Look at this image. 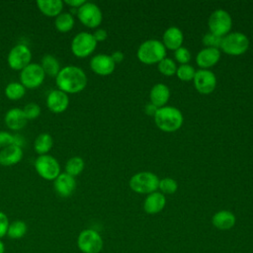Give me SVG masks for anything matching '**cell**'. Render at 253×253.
Returning <instances> with one entry per match:
<instances>
[{"instance_id":"cell-24","label":"cell","mask_w":253,"mask_h":253,"mask_svg":"<svg viewBox=\"0 0 253 253\" xmlns=\"http://www.w3.org/2000/svg\"><path fill=\"white\" fill-rule=\"evenodd\" d=\"M36 4L39 10L47 17H57L63 8L61 0H38Z\"/></svg>"},{"instance_id":"cell-25","label":"cell","mask_w":253,"mask_h":253,"mask_svg":"<svg viewBox=\"0 0 253 253\" xmlns=\"http://www.w3.org/2000/svg\"><path fill=\"white\" fill-rule=\"evenodd\" d=\"M52 145H53V138L47 132L40 133L34 141V149L39 155L48 154L49 150L52 148Z\"/></svg>"},{"instance_id":"cell-30","label":"cell","mask_w":253,"mask_h":253,"mask_svg":"<svg viewBox=\"0 0 253 253\" xmlns=\"http://www.w3.org/2000/svg\"><path fill=\"white\" fill-rule=\"evenodd\" d=\"M28 226L23 220H14L9 224L7 235L11 239H20L27 233Z\"/></svg>"},{"instance_id":"cell-31","label":"cell","mask_w":253,"mask_h":253,"mask_svg":"<svg viewBox=\"0 0 253 253\" xmlns=\"http://www.w3.org/2000/svg\"><path fill=\"white\" fill-rule=\"evenodd\" d=\"M157 64H158V66H157L158 70L161 74H163L165 76H172V75L176 74L177 65L173 59L165 57Z\"/></svg>"},{"instance_id":"cell-6","label":"cell","mask_w":253,"mask_h":253,"mask_svg":"<svg viewBox=\"0 0 253 253\" xmlns=\"http://www.w3.org/2000/svg\"><path fill=\"white\" fill-rule=\"evenodd\" d=\"M35 169L40 177L47 181H53L61 173L59 162L49 154L39 155L35 161Z\"/></svg>"},{"instance_id":"cell-4","label":"cell","mask_w":253,"mask_h":253,"mask_svg":"<svg viewBox=\"0 0 253 253\" xmlns=\"http://www.w3.org/2000/svg\"><path fill=\"white\" fill-rule=\"evenodd\" d=\"M248 37L240 32H232L222 37L219 48L229 55H240L249 48Z\"/></svg>"},{"instance_id":"cell-8","label":"cell","mask_w":253,"mask_h":253,"mask_svg":"<svg viewBox=\"0 0 253 253\" xmlns=\"http://www.w3.org/2000/svg\"><path fill=\"white\" fill-rule=\"evenodd\" d=\"M77 246L83 253H100L104 242L99 232L94 229H83L77 237Z\"/></svg>"},{"instance_id":"cell-32","label":"cell","mask_w":253,"mask_h":253,"mask_svg":"<svg viewBox=\"0 0 253 253\" xmlns=\"http://www.w3.org/2000/svg\"><path fill=\"white\" fill-rule=\"evenodd\" d=\"M196 74L195 68L190 64H180L177 67L176 75L182 81H191L194 79Z\"/></svg>"},{"instance_id":"cell-36","label":"cell","mask_w":253,"mask_h":253,"mask_svg":"<svg viewBox=\"0 0 253 253\" xmlns=\"http://www.w3.org/2000/svg\"><path fill=\"white\" fill-rule=\"evenodd\" d=\"M174 56H175V59L180 64H188L189 61L191 60V52L185 46H181L178 49H176Z\"/></svg>"},{"instance_id":"cell-39","label":"cell","mask_w":253,"mask_h":253,"mask_svg":"<svg viewBox=\"0 0 253 253\" xmlns=\"http://www.w3.org/2000/svg\"><path fill=\"white\" fill-rule=\"evenodd\" d=\"M93 37L95 38L96 42H104L107 37H108V33L106 30L104 29H97L94 33H93Z\"/></svg>"},{"instance_id":"cell-27","label":"cell","mask_w":253,"mask_h":253,"mask_svg":"<svg viewBox=\"0 0 253 253\" xmlns=\"http://www.w3.org/2000/svg\"><path fill=\"white\" fill-rule=\"evenodd\" d=\"M74 18L68 12H61L54 20V26L60 33H68L74 27Z\"/></svg>"},{"instance_id":"cell-23","label":"cell","mask_w":253,"mask_h":253,"mask_svg":"<svg viewBox=\"0 0 253 253\" xmlns=\"http://www.w3.org/2000/svg\"><path fill=\"white\" fill-rule=\"evenodd\" d=\"M236 217L233 212L227 210L216 211L211 217L212 225L219 230H228L235 225Z\"/></svg>"},{"instance_id":"cell-15","label":"cell","mask_w":253,"mask_h":253,"mask_svg":"<svg viewBox=\"0 0 253 253\" xmlns=\"http://www.w3.org/2000/svg\"><path fill=\"white\" fill-rule=\"evenodd\" d=\"M116 63L113 61L111 55L99 53L94 55L90 60V68L92 71L101 76H107L114 72Z\"/></svg>"},{"instance_id":"cell-41","label":"cell","mask_w":253,"mask_h":253,"mask_svg":"<svg viewBox=\"0 0 253 253\" xmlns=\"http://www.w3.org/2000/svg\"><path fill=\"white\" fill-rule=\"evenodd\" d=\"M111 57H112V59H113V61H114L115 63H120V62H122V61L124 60L125 55H124V53H123L122 51L116 50V51H114V52L111 54Z\"/></svg>"},{"instance_id":"cell-38","label":"cell","mask_w":253,"mask_h":253,"mask_svg":"<svg viewBox=\"0 0 253 253\" xmlns=\"http://www.w3.org/2000/svg\"><path fill=\"white\" fill-rule=\"evenodd\" d=\"M9 224L10 222L7 214L3 211H0V239L7 235Z\"/></svg>"},{"instance_id":"cell-19","label":"cell","mask_w":253,"mask_h":253,"mask_svg":"<svg viewBox=\"0 0 253 253\" xmlns=\"http://www.w3.org/2000/svg\"><path fill=\"white\" fill-rule=\"evenodd\" d=\"M184 41L183 32L178 27H169L165 30L162 38V43L165 48L170 50H176L182 46Z\"/></svg>"},{"instance_id":"cell-17","label":"cell","mask_w":253,"mask_h":253,"mask_svg":"<svg viewBox=\"0 0 253 253\" xmlns=\"http://www.w3.org/2000/svg\"><path fill=\"white\" fill-rule=\"evenodd\" d=\"M220 58V51L218 48L205 47L201 49L196 56V62L201 69H208L214 66Z\"/></svg>"},{"instance_id":"cell-7","label":"cell","mask_w":253,"mask_h":253,"mask_svg":"<svg viewBox=\"0 0 253 253\" xmlns=\"http://www.w3.org/2000/svg\"><path fill=\"white\" fill-rule=\"evenodd\" d=\"M97 43L93 34L81 32L75 35L72 39L71 51L76 57L85 58L94 52Z\"/></svg>"},{"instance_id":"cell-10","label":"cell","mask_w":253,"mask_h":253,"mask_svg":"<svg viewBox=\"0 0 253 253\" xmlns=\"http://www.w3.org/2000/svg\"><path fill=\"white\" fill-rule=\"evenodd\" d=\"M32 61V51L24 43H18L13 46L7 56V62L11 69L16 71L23 70Z\"/></svg>"},{"instance_id":"cell-37","label":"cell","mask_w":253,"mask_h":253,"mask_svg":"<svg viewBox=\"0 0 253 253\" xmlns=\"http://www.w3.org/2000/svg\"><path fill=\"white\" fill-rule=\"evenodd\" d=\"M10 145H16V135L6 130H0V148L2 149Z\"/></svg>"},{"instance_id":"cell-40","label":"cell","mask_w":253,"mask_h":253,"mask_svg":"<svg viewBox=\"0 0 253 253\" xmlns=\"http://www.w3.org/2000/svg\"><path fill=\"white\" fill-rule=\"evenodd\" d=\"M86 1L85 0H65L64 3L67 4L68 6L72 7L73 9H78L79 7H81Z\"/></svg>"},{"instance_id":"cell-5","label":"cell","mask_w":253,"mask_h":253,"mask_svg":"<svg viewBox=\"0 0 253 253\" xmlns=\"http://www.w3.org/2000/svg\"><path fill=\"white\" fill-rule=\"evenodd\" d=\"M158 177L149 171L135 173L129 180L130 189L137 194H150L158 189Z\"/></svg>"},{"instance_id":"cell-11","label":"cell","mask_w":253,"mask_h":253,"mask_svg":"<svg viewBox=\"0 0 253 253\" xmlns=\"http://www.w3.org/2000/svg\"><path fill=\"white\" fill-rule=\"evenodd\" d=\"M45 78V73L41 64L31 62L23 70L20 71V83L26 89L39 88Z\"/></svg>"},{"instance_id":"cell-21","label":"cell","mask_w":253,"mask_h":253,"mask_svg":"<svg viewBox=\"0 0 253 253\" xmlns=\"http://www.w3.org/2000/svg\"><path fill=\"white\" fill-rule=\"evenodd\" d=\"M4 122L8 128L12 130H20L25 127L28 120L25 117L23 109L12 108L5 114Z\"/></svg>"},{"instance_id":"cell-13","label":"cell","mask_w":253,"mask_h":253,"mask_svg":"<svg viewBox=\"0 0 253 253\" xmlns=\"http://www.w3.org/2000/svg\"><path fill=\"white\" fill-rule=\"evenodd\" d=\"M193 80L197 91L204 95L211 93L216 87V76L209 69L196 70Z\"/></svg>"},{"instance_id":"cell-22","label":"cell","mask_w":253,"mask_h":253,"mask_svg":"<svg viewBox=\"0 0 253 253\" xmlns=\"http://www.w3.org/2000/svg\"><path fill=\"white\" fill-rule=\"evenodd\" d=\"M150 103L157 108L164 107L170 99V89L166 84L157 83L152 86L149 93Z\"/></svg>"},{"instance_id":"cell-16","label":"cell","mask_w":253,"mask_h":253,"mask_svg":"<svg viewBox=\"0 0 253 253\" xmlns=\"http://www.w3.org/2000/svg\"><path fill=\"white\" fill-rule=\"evenodd\" d=\"M53 188L58 196L62 198L70 197L76 189V180L67 173H60L53 180Z\"/></svg>"},{"instance_id":"cell-3","label":"cell","mask_w":253,"mask_h":253,"mask_svg":"<svg viewBox=\"0 0 253 253\" xmlns=\"http://www.w3.org/2000/svg\"><path fill=\"white\" fill-rule=\"evenodd\" d=\"M136 55L142 63L154 64L166 57V48L161 41L151 39L139 45Z\"/></svg>"},{"instance_id":"cell-2","label":"cell","mask_w":253,"mask_h":253,"mask_svg":"<svg viewBox=\"0 0 253 253\" xmlns=\"http://www.w3.org/2000/svg\"><path fill=\"white\" fill-rule=\"evenodd\" d=\"M154 123L157 127L166 132L178 130L183 125V115L179 109L173 106L158 108L154 115Z\"/></svg>"},{"instance_id":"cell-26","label":"cell","mask_w":253,"mask_h":253,"mask_svg":"<svg viewBox=\"0 0 253 253\" xmlns=\"http://www.w3.org/2000/svg\"><path fill=\"white\" fill-rule=\"evenodd\" d=\"M41 66L44 71L45 75H48L50 77H56L61 69L58 59L52 54H44L42 58Z\"/></svg>"},{"instance_id":"cell-20","label":"cell","mask_w":253,"mask_h":253,"mask_svg":"<svg viewBox=\"0 0 253 253\" xmlns=\"http://www.w3.org/2000/svg\"><path fill=\"white\" fill-rule=\"evenodd\" d=\"M166 205V198L161 192H153L146 196L143 202V210L146 213L155 214L160 212Z\"/></svg>"},{"instance_id":"cell-12","label":"cell","mask_w":253,"mask_h":253,"mask_svg":"<svg viewBox=\"0 0 253 253\" xmlns=\"http://www.w3.org/2000/svg\"><path fill=\"white\" fill-rule=\"evenodd\" d=\"M79 21L87 28L95 29L100 26L103 20V14L98 5L92 2H85L76 11Z\"/></svg>"},{"instance_id":"cell-43","label":"cell","mask_w":253,"mask_h":253,"mask_svg":"<svg viewBox=\"0 0 253 253\" xmlns=\"http://www.w3.org/2000/svg\"><path fill=\"white\" fill-rule=\"evenodd\" d=\"M0 253H5V245L1 240H0Z\"/></svg>"},{"instance_id":"cell-35","label":"cell","mask_w":253,"mask_h":253,"mask_svg":"<svg viewBox=\"0 0 253 253\" xmlns=\"http://www.w3.org/2000/svg\"><path fill=\"white\" fill-rule=\"evenodd\" d=\"M221 37H218L211 32L207 33L203 38V43L206 45V47H213L218 48L221 43Z\"/></svg>"},{"instance_id":"cell-18","label":"cell","mask_w":253,"mask_h":253,"mask_svg":"<svg viewBox=\"0 0 253 253\" xmlns=\"http://www.w3.org/2000/svg\"><path fill=\"white\" fill-rule=\"evenodd\" d=\"M24 155L23 148L18 145H10L0 150V165L8 167L18 164Z\"/></svg>"},{"instance_id":"cell-1","label":"cell","mask_w":253,"mask_h":253,"mask_svg":"<svg viewBox=\"0 0 253 253\" xmlns=\"http://www.w3.org/2000/svg\"><path fill=\"white\" fill-rule=\"evenodd\" d=\"M87 75L84 70L75 65H67L60 69L55 77L57 89L66 94H76L85 89Z\"/></svg>"},{"instance_id":"cell-29","label":"cell","mask_w":253,"mask_h":253,"mask_svg":"<svg viewBox=\"0 0 253 253\" xmlns=\"http://www.w3.org/2000/svg\"><path fill=\"white\" fill-rule=\"evenodd\" d=\"M5 95L9 100L17 101L26 94V88L20 82H10L5 87Z\"/></svg>"},{"instance_id":"cell-33","label":"cell","mask_w":253,"mask_h":253,"mask_svg":"<svg viewBox=\"0 0 253 253\" xmlns=\"http://www.w3.org/2000/svg\"><path fill=\"white\" fill-rule=\"evenodd\" d=\"M158 189L160 190V192L163 195L164 194L171 195V194H174L178 190V183L173 178L166 177V178L159 180Z\"/></svg>"},{"instance_id":"cell-28","label":"cell","mask_w":253,"mask_h":253,"mask_svg":"<svg viewBox=\"0 0 253 253\" xmlns=\"http://www.w3.org/2000/svg\"><path fill=\"white\" fill-rule=\"evenodd\" d=\"M85 167V162L80 156H73L65 163V173L72 177H76L82 173Z\"/></svg>"},{"instance_id":"cell-9","label":"cell","mask_w":253,"mask_h":253,"mask_svg":"<svg viewBox=\"0 0 253 253\" xmlns=\"http://www.w3.org/2000/svg\"><path fill=\"white\" fill-rule=\"evenodd\" d=\"M208 26L211 33L222 38L229 34L232 28V18L225 10L217 9L211 14Z\"/></svg>"},{"instance_id":"cell-42","label":"cell","mask_w":253,"mask_h":253,"mask_svg":"<svg viewBox=\"0 0 253 253\" xmlns=\"http://www.w3.org/2000/svg\"><path fill=\"white\" fill-rule=\"evenodd\" d=\"M157 110H158V108H157L156 106H154L153 104H151L150 102H149L148 104H146V105H145V108H144L145 114H147V115H149V116H153V117H154V115H155V113H156Z\"/></svg>"},{"instance_id":"cell-14","label":"cell","mask_w":253,"mask_h":253,"mask_svg":"<svg viewBox=\"0 0 253 253\" xmlns=\"http://www.w3.org/2000/svg\"><path fill=\"white\" fill-rule=\"evenodd\" d=\"M46 106L48 110L54 114L65 112L69 106L68 94L59 89L51 90L46 96Z\"/></svg>"},{"instance_id":"cell-34","label":"cell","mask_w":253,"mask_h":253,"mask_svg":"<svg viewBox=\"0 0 253 253\" xmlns=\"http://www.w3.org/2000/svg\"><path fill=\"white\" fill-rule=\"evenodd\" d=\"M23 112L27 120H36L41 115V107L37 103H28L23 108Z\"/></svg>"}]
</instances>
